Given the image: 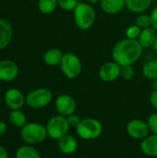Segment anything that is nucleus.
I'll return each instance as SVG.
<instances>
[{
  "mask_svg": "<svg viewBox=\"0 0 157 158\" xmlns=\"http://www.w3.org/2000/svg\"><path fill=\"white\" fill-rule=\"evenodd\" d=\"M143 47L137 40L125 38L118 42L112 50V57L120 66L133 65L142 56Z\"/></svg>",
  "mask_w": 157,
  "mask_h": 158,
  "instance_id": "1",
  "label": "nucleus"
},
{
  "mask_svg": "<svg viewBox=\"0 0 157 158\" xmlns=\"http://www.w3.org/2000/svg\"><path fill=\"white\" fill-rule=\"evenodd\" d=\"M73 19L76 26L82 31L91 29L96 20V12L92 4L79 3L73 10Z\"/></svg>",
  "mask_w": 157,
  "mask_h": 158,
  "instance_id": "2",
  "label": "nucleus"
},
{
  "mask_svg": "<svg viewBox=\"0 0 157 158\" xmlns=\"http://www.w3.org/2000/svg\"><path fill=\"white\" fill-rule=\"evenodd\" d=\"M20 137L26 144L42 143L48 137L45 126L38 122H28L20 129Z\"/></svg>",
  "mask_w": 157,
  "mask_h": 158,
  "instance_id": "3",
  "label": "nucleus"
},
{
  "mask_svg": "<svg viewBox=\"0 0 157 158\" xmlns=\"http://www.w3.org/2000/svg\"><path fill=\"white\" fill-rule=\"evenodd\" d=\"M76 131L81 139L93 141L102 135L104 127L100 120L93 118H86L81 119L80 125L76 128Z\"/></svg>",
  "mask_w": 157,
  "mask_h": 158,
  "instance_id": "4",
  "label": "nucleus"
},
{
  "mask_svg": "<svg viewBox=\"0 0 157 158\" xmlns=\"http://www.w3.org/2000/svg\"><path fill=\"white\" fill-rule=\"evenodd\" d=\"M45 128L48 137L52 140L58 141L65 135L68 134L70 126L67 117L57 114L49 118Z\"/></svg>",
  "mask_w": 157,
  "mask_h": 158,
  "instance_id": "5",
  "label": "nucleus"
},
{
  "mask_svg": "<svg viewBox=\"0 0 157 158\" xmlns=\"http://www.w3.org/2000/svg\"><path fill=\"white\" fill-rule=\"evenodd\" d=\"M26 105L32 109H41L49 106L53 101V94L47 88H37L25 96Z\"/></svg>",
  "mask_w": 157,
  "mask_h": 158,
  "instance_id": "6",
  "label": "nucleus"
},
{
  "mask_svg": "<svg viewBox=\"0 0 157 158\" xmlns=\"http://www.w3.org/2000/svg\"><path fill=\"white\" fill-rule=\"evenodd\" d=\"M60 69L68 79H76L82 71V63L80 57L72 52L64 54L60 63Z\"/></svg>",
  "mask_w": 157,
  "mask_h": 158,
  "instance_id": "7",
  "label": "nucleus"
},
{
  "mask_svg": "<svg viewBox=\"0 0 157 158\" xmlns=\"http://www.w3.org/2000/svg\"><path fill=\"white\" fill-rule=\"evenodd\" d=\"M126 130H127L129 136L134 140L143 141L147 136H149V133H150V129H149L147 121H144L139 118L131 119L127 124Z\"/></svg>",
  "mask_w": 157,
  "mask_h": 158,
  "instance_id": "8",
  "label": "nucleus"
},
{
  "mask_svg": "<svg viewBox=\"0 0 157 158\" xmlns=\"http://www.w3.org/2000/svg\"><path fill=\"white\" fill-rule=\"evenodd\" d=\"M56 110L59 115L68 117L75 113L77 108V103L75 99L67 94H63L57 96L55 101Z\"/></svg>",
  "mask_w": 157,
  "mask_h": 158,
  "instance_id": "9",
  "label": "nucleus"
},
{
  "mask_svg": "<svg viewBox=\"0 0 157 158\" xmlns=\"http://www.w3.org/2000/svg\"><path fill=\"white\" fill-rule=\"evenodd\" d=\"M121 66L116 61H108L104 63L99 69V77L105 82L115 81L120 76Z\"/></svg>",
  "mask_w": 157,
  "mask_h": 158,
  "instance_id": "10",
  "label": "nucleus"
},
{
  "mask_svg": "<svg viewBox=\"0 0 157 158\" xmlns=\"http://www.w3.org/2000/svg\"><path fill=\"white\" fill-rule=\"evenodd\" d=\"M5 103L10 110L21 109L26 105L25 96L21 91L17 88H10L5 93Z\"/></svg>",
  "mask_w": 157,
  "mask_h": 158,
  "instance_id": "11",
  "label": "nucleus"
},
{
  "mask_svg": "<svg viewBox=\"0 0 157 158\" xmlns=\"http://www.w3.org/2000/svg\"><path fill=\"white\" fill-rule=\"evenodd\" d=\"M19 72L18 65L9 59H4L0 61V81L9 82L14 81Z\"/></svg>",
  "mask_w": 157,
  "mask_h": 158,
  "instance_id": "12",
  "label": "nucleus"
},
{
  "mask_svg": "<svg viewBox=\"0 0 157 158\" xmlns=\"http://www.w3.org/2000/svg\"><path fill=\"white\" fill-rule=\"evenodd\" d=\"M57 147L64 155H73L78 149V141L74 136L67 134L57 141Z\"/></svg>",
  "mask_w": 157,
  "mask_h": 158,
  "instance_id": "13",
  "label": "nucleus"
},
{
  "mask_svg": "<svg viewBox=\"0 0 157 158\" xmlns=\"http://www.w3.org/2000/svg\"><path fill=\"white\" fill-rule=\"evenodd\" d=\"M13 37V27L5 19H0V50L8 46Z\"/></svg>",
  "mask_w": 157,
  "mask_h": 158,
  "instance_id": "14",
  "label": "nucleus"
},
{
  "mask_svg": "<svg viewBox=\"0 0 157 158\" xmlns=\"http://www.w3.org/2000/svg\"><path fill=\"white\" fill-rule=\"evenodd\" d=\"M102 10L109 15H116L123 10L126 6L125 0H100Z\"/></svg>",
  "mask_w": 157,
  "mask_h": 158,
  "instance_id": "15",
  "label": "nucleus"
},
{
  "mask_svg": "<svg viewBox=\"0 0 157 158\" xmlns=\"http://www.w3.org/2000/svg\"><path fill=\"white\" fill-rule=\"evenodd\" d=\"M141 149L144 155L150 157H157V134L147 136L142 141Z\"/></svg>",
  "mask_w": 157,
  "mask_h": 158,
  "instance_id": "16",
  "label": "nucleus"
},
{
  "mask_svg": "<svg viewBox=\"0 0 157 158\" xmlns=\"http://www.w3.org/2000/svg\"><path fill=\"white\" fill-rule=\"evenodd\" d=\"M156 35L157 31L153 26H151L142 30V32L137 41L143 48H148L154 45Z\"/></svg>",
  "mask_w": 157,
  "mask_h": 158,
  "instance_id": "17",
  "label": "nucleus"
},
{
  "mask_svg": "<svg viewBox=\"0 0 157 158\" xmlns=\"http://www.w3.org/2000/svg\"><path fill=\"white\" fill-rule=\"evenodd\" d=\"M64 54L58 48H50L45 51L43 55V61L50 67H56L60 65Z\"/></svg>",
  "mask_w": 157,
  "mask_h": 158,
  "instance_id": "18",
  "label": "nucleus"
},
{
  "mask_svg": "<svg viewBox=\"0 0 157 158\" xmlns=\"http://www.w3.org/2000/svg\"><path fill=\"white\" fill-rule=\"evenodd\" d=\"M126 7L132 13L142 14L152 5L153 0H125Z\"/></svg>",
  "mask_w": 157,
  "mask_h": 158,
  "instance_id": "19",
  "label": "nucleus"
},
{
  "mask_svg": "<svg viewBox=\"0 0 157 158\" xmlns=\"http://www.w3.org/2000/svg\"><path fill=\"white\" fill-rule=\"evenodd\" d=\"M8 121L11 125L19 129H21L28 123L27 117L21 109L11 110L8 115Z\"/></svg>",
  "mask_w": 157,
  "mask_h": 158,
  "instance_id": "20",
  "label": "nucleus"
},
{
  "mask_svg": "<svg viewBox=\"0 0 157 158\" xmlns=\"http://www.w3.org/2000/svg\"><path fill=\"white\" fill-rule=\"evenodd\" d=\"M15 158H41V156L33 145L25 144L17 150Z\"/></svg>",
  "mask_w": 157,
  "mask_h": 158,
  "instance_id": "21",
  "label": "nucleus"
},
{
  "mask_svg": "<svg viewBox=\"0 0 157 158\" xmlns=\"http://www.w3.org/2000/svg\"><path fill=\"white\" fill-rule=\"evenodd\" d=\"M143 74L150 81L157 80V59L149 60L143 65Z\"/></svg>",
  "mask_w": 157,
  "mask_h": 158,
  "instance_id": "22",
  "label": "nucleus"
},
{
  "mask_svg": "<svg viewBox=\"0 0 157 158\" xmlns=\"http://www.w3.org/2000/svg\"><path fill=\"white\" fill-rule=\"evenodd\" d=\"M58 6L57 0H39L38 9L41 13L47 15L53 13Z\"/></svg>",
  "mask_w": 157,
  "mask_h": 158,
  "instance_id": "23",
  "label": "nucleus"
},
{
  "mask_svg": "<svg viewBox=\"0 0 157 158\" xmlns=\"http://www.w3.org/2000/svg\"><path fill=\"white\" fill-rule=\"evenodd\" d=\"M136 25H138L142 30L152 26V18L151 15L142 13L136 19Z\"/></svg>",
  "mask_w": 157,
  "mask_h": 158,
  "instance_id": "24",
  "label": "nucleus"
},
{
  "mask_svg": "<svg viewBox=\"0 0 157 158\" xmlns=\"http://www.w3.org/2000/svg\"><path fill=\"white\" fill-rule=\"evenodd\" d=\"M141 32H142V29L138 25L134 24V25H130V27L127 28L125 34H126V38H128V39L138 40Z\"/></svg>",
  "mask_w": 157,
  "mask_h": 158,
  "instance_id": "25",
  "label": "nucleus"
},
{
  "mask_svg": "<svg viewBox=\"0 0 157 158\" xmlns=\"http://www.w3.org/2000/svg\"><path fill=\"white\" fill-rule=\"evenodd\" d=\"M135 75V70L132 67V65L128 66H121L120 69V77L125 81H130L133 79Z\"/></svg>",
  "mask_w": 157,
  "mask_h": 158,
  "instance_id": "26",
  "label": "nucleus"
},
{
  "mask_svg": "<svg viewBox=\"0 0 157 158\" xmlns=\"http://www.w3.org/2000/svg\"><path fill=\"white\" fill-rule=\"evenodd\" d=\"M58 6L66 11H73L77 5L79 4L78 0H57Z\"/></svg>",
  "mask_w": 157,
  "mask_h": 158,
  "instance_id": "27",
  "label": "nucleus"
},
{
  "mask_svg": "<svg viewBox=\"0 0 157 158\" xmlns=\"http://www.w3.org/2000/svg\"><path fill=\"white\" fill-rule=\"evenodd\" d=\"M147 123H148L150 131L153 134H157V112L153 113L152 115L149 116Z\"/></svg>",
  "mask_w": 157,
  "mask_h": 158,
  "instance_id": "28",
  "label": "nucleus"
},
{
  "mask_svg": "<svg viewBox=\"0 0 157 158\" xmlns=\"http://www.w3.org/2000/svg\"><path fill=\"white\" fill-rule=\"evenodd\" d=\"M67 118H68V124H69L70 128H75V129L80 125V123H81V121L82 119V118H81L80 116L76 115L75 113L68 116V117H67Z\"/></svg>",
  "mask_w": 157,
  "mask_h": 158,
  "instance_id": "29",
  "label": "nucleus"
},
{
  "mask_svg": "<svg viewBox=\"0 0 157 158\" xmlns=\"http://www.w3.org/2000/svg\"><path fill=\"white\" fill-rule=\"evenodd\" d=\"M150 103L157 112V90H154L150 94Z\"/></svg>",
  "mask_w": 157,
  "mask_h": 158,
  "instance_id": "30",
  "label": "nucleus"
},
{
  "mask_svg": "<svg viewBox=\"0 0 157 158\" xmlns=\"http://www.w3.org/2000/svg\"><path fill=\"white\" fill-rule=\"evenodd\" d=\"M151 18H152V26L157 31V6L153 9L151 13Z\"/></svg>",
  "mask_w": 157,
  "mask_h": 158,
  "instance_id": "31",
  "label": "nucleus"
},
{
  "mask_svg": "<svg viewBox=\"0 0 157 158\" xmlns=\"http://www.w3.org/2000/svg\"><path fill=\"white\" fill-rule=\"evenodd\" d=\"M6 129H7V126H6V123L3 120H0V136L4 135L6 131Z\"/></svg>",
  "mask_w": 157,
  "mask_h": 158,
  "instance_id": "32",
  "label": "nucleus"
},
{
  "mask_svg": "<svg viewBox=\"0 0 157 158\" xmlns=\"http://www.w3.org/2000/svg\"><path fill=\"white\" fill-rule=\"evenodd\" d=\"M0 158H9L7 150L2 145H0Z\"/></svg>",
  "mask_w": 157,
  "mask_h": 158,
  "instance_id": "33",
  "label": "nucleus"
},
{
  "mask_svg": "<svg viewBox=\"0 0 157 158\" xmlns=\"http://www.w3.org/2000/svg\"><path fill=\"white\" fill-rule=\"evenodd\" d=\"M152 88H153V91L157 90V80L152 81Z\"/></svg>",
  "mask_w": 157,
  "mask_h": 158,
  "instance_id": "34",
  "label": "nucleus"
},
{
  "mask_svg": "<svg viewBox=\"0 0 157 158\" xmlns=\"http://www.w3.org/2000/svg\"><path fill=\"white\" fill-rule=\"evenodd\" d=\"M85 1H86L87 3H89V4H92V5L100 3V0H85Z\"/></svg>",
  "mask_w": 157,
  "mask_h": 158,
  "instance_id": "35",
  "label": "nucleus"
},
{
  "mask_svg": "<svg viewBox=\"0 0 157 158\" xmlns=\"http://www.w3.org/2000/svg\"><path fill=\"white\" fill-rule=\"evenodd\" d=\"M153 47H154V49L157 52V35L156 38H155V44H154V45H153Z\"/></svg>",
  "mask_w": 157,
  "mask_h": 158,
  "instance_id": "36",
  "label": "nucleus"
},
{
  "mask_svg": "<svg viewBox=\"0 0 157 158\" xmlns=\"http://www.w3.org/2000/svg\"><path fill=\"white\" fill-rule=\"evenodd\" d=\"M0 106H1V97H0Z\"/></svg>",
  "mask_w": 157,
  "mask_h": 158,
  "instance_id": "37",
  "label": "nucleus"
},
{
  "mask_svg": "<svg viewBox=\"0 0 157 158\" xmlns=\"http://www.w3.org/2000/svg\"><path fill=\"white\" fill-rule=\"evenodd\" d=\"M81 158H90V157H81Z\"/></svg>",
  "mask_w": 157,
  "mask_h": 158,
  "instance_id": "38",
  "label": "nucleus"
}]
</instances>
